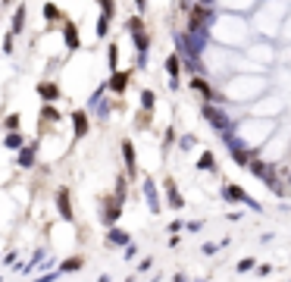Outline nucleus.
<instances>
[{"instance_id":"obj_1","label":"nucleus","mask_w":291,"mask_h":282,"mask_svg":"<svg viewBox=\"0 0 291 282\" xmlns=\"http://www.w3.org/2000/svg\"><path fill=\"white\" fill-rule=\"evenodd\" d=\"M210 19V6H194V10H191V22H188V29H191V31H198V29H204V22H207Z\"/></svg>"},{"instance_id":"obj_9","label":"nucleus","mask_w":291,"mask_h":282,"mask_svg":"<svg viewBox=\"0 0 291 282\" xmlns=\"http://www.w3.org/2000/svg\"><path fill=\"white\" fill-rule=\"evenodd\" d=\"M122 154H125V163H128V173H135V148H132V144H122Z\"/></svg>"},{"instance_id":"obj_5","label":"nucleus","mask_w":291,"mask_h":282,"mask_svg":"<svg viewBox=\"0 0 291 282\" xmlns=\"http://www.w3.org/2000/svg\"><path fill=\"white\" fill-rule=\"evenodd\" d=\"M38 94H41L44 100H57V97H59V88H57V82H41V85H38Z\"/></svg>"},{"instance_id":"obj_18","label":"nucleus","mask_w":291,"mask_h":282,"mask_svg":"<svg viewBox=\"0 0 291 282\" xmlns=\"http://www.w3.org/2000/svg\"><path fill=\"white\" fill-rule=\"evenodd\" d=\"M147 113H150V110H144V113L138 116V129H147V125H150V116Z\"/></svg>"},{"instance_id":"obj_22","label":"nucleus","mask_w":291,"mask_h":282,"mask_svg":"<svg viewBox=\"0 0 291 282\" xmlns=\"http://www.w3.org/2000/svg\"><path fill=\"white\" fill-rule=\"evenodd\" d=\"M116 60H119V54H116V44H113L110 47V66H113V69H116Z\"/></svg>"},{"instance_id":"obj_8","label":"nucleus","mask_w":291,"mask_h":282,"mask_svg":"<svg viewBox=\"0 0 291 282\" xmlns=\"http://www.w3.org/2000/svg\"><path fill=\"white\" fill-rule=\"evenodd\" d=\"M66 44H69L72 50L79 47V29H75V25H66Z\"/></svg>"},{"instance_id":"obj_15","label":"nucleus","mask_w":291,"mask_h":282,"mask_svg":"<svg viewBox=\"0 0 291 282\" xmlns=\"http://www.w3.org/2000/svg\"><path fill=\"white\" fill-rule=\"evenodd\" d=\"M44 16H47V19H59V10L54 3H44Z\"/></svg>"},{"instance_id":"obj_6","label":"nucleus","mask_w":291,"mask_h":282,"mask_svg":"<svg viewBox=\"0 0 291 282\" xmlns=\"http://www.w3.org/2000/svg\"><path fill=\"white\" fill-rule=\"evenodd\" d=\"M110 88H113L116 94H125V88H128V72H113V79H110Z\"/></svg>"},{"instance_id":"obj_2","label":"nucleus","mask_w":291,"mask_h":282,"mask_svg":"<svg viewBox=\"0 0 291 282\" xmlns=\"http://www.w3.org/2000/svg\"><path fill=\"white\" fill-rule=\"evenodd\" d=\"M204 116H207V119H210V123H213V125H216V129H226V125H229V119H226V116H222V113H219V110H216V107H204Z\"/></svg>"},{"instance_id":"obj_7","label":"nucleus","mask_w":291,"mask_h":282,"mask_svg":"<svg viewBox=\"0 0 291 282\" xmlns=\"http://www.w3.org/2000/svg\"><path fill=\"white\" fill-rule=\"evenodd\" d=\"M191 88L198 91V94H204V97H216V94H213V88H210V82H204V79H194Z\"/></svg>"},{"instance_id":"obj_21","label":"nucleus","mask_w":291,"mask_h":282,"mask_svg":"<svg viewBox=\"0 0 291 282\" xmlns=\"http://www.w3.org/2000/svg\"><path fill=\"white\" fill-rule=\"evenodd\" d=\"M6 144H10V148H19V144H22V135H10Z\"/></svg>"},{"instance_id":"obj_13","label":"nucleus","mask_w":291,"mask_h":282,"mask_svg":"<svg viewBox=\"0 0 291 282\" xmlns=\"http://www.w3.org/2000/svg\"><path fill=\"white\" fill-rule=\"evenodd\" d=\"M226 194H229L232 201H244V191H241L238 185H229V188H226Z\"/></svg>"},{"instance_id":"obj_4","label":"nucleus","mask_w":291,"mask_h":282,"mask_svg":"<svg viewBox=\"0 0 291 282\" xmlns=\"http://www.w3.org/2000/svg\"><path fill=\"white\" fill-rule=\"evenodd\" d=\"M57 204H59V213H63V219H72V207H69V191H66V188H59V194H57Z\"/></svg>"},{"instance_id":"obj_11","label":"nucleus","mask_w":291,"mask_h":282,"mask_svg":"<svg viewBox=\"0 0 291 282\" xmlns=\"http://www.w3.org/2000/svg\"><path fill=\"white\" fill-rule=\"evenodd\" d=\"M178 69H182V60L173 54V57L166 60V72H169V75H178Z\"/></svg>"},{"instance_id":"obj_14","label":"nucleus","mask_w":291,"mask_h":282,"mask_svg":"<svg viewBox=\"0 0 291 282\" xmlns=\"http://www.w3.org/2000/svg\"><path fill=\"white\" fill-rule=\"evenodd\" d=\"M141 104H144V110H153V104H157L153 91H144V94H141Z\"/></svg>"},{"instance_id":"obj_19","label":"nucleus","mask_w":291,"mask_h":282,"mask_svg":"<svg viewBox=\"0 0 291 282\" xmlns=\"http://www.w3.org/2000/svg\"><path fill=\"white\" fill-rule=\"evenodd\" d=\"M41 116H44V119H59V113L54 107H44V110H41Z\"/></svg>"},{"instance_id":"obj_3","label":"nucleus","mask_w":291,"mask_h":282,"mask_svg":"<svg viewBox=\"0 0 291 282\" xmlns=\"http://www.w3.org/2000/svg\"><path fill=\"white\" fill-rule=\"evenodd\" d=\"M72 125H75V135H79V138L88 135V116H85L82 110H75V113H72Z\"/></svg>"},{"instance_id":"obj_10","label":"nucleus","mask_w":291,"mask_h":282,"mask_svg":"<svg viewBox=\"0 0 291 282\" xmlns=\"http://www.w3.org/2000/svg\"><path fill=\"white\" fill-rule=\"evenodd\" d=\"M166 188H169V191H166V194H169V204H173V207H182V194L175 191V185L166 182Z\"/></svg>"},{"instance_id":"obj_17","label":"nucleus","mask_w":291,"mask_h":282,"mask_svg":"<svg viewBox=\"0 0 291 282\" xmlns=\"http://www.w3.org/2000/svg\"><path fill=\"white\" fill-rule=\"evenodd\" d=\"M79 267H82V257H69L63 263V270H79Z\"/></svg>"},{"instance_id":"obj_12","label":"nucleus","mask_w":291,"mask_h":282,"mask_svg":"<svg viewBox=\"0 0 291 282\" xmlns=\"http://www.w3.org/2000/svg\"><path fill=\"white\" fill-rule=\"evenodd\" d=\"M198 166H201V169H213V166H216V163H213V154H210V151L201 154V163H198Z\"/></svg>"},{"instance_id":"obj_16","label":"nucleus","mask_w":291,"mask_h":282,"mask_svg":"<svg viewBox=\"0 0 291 282\" xmlns=\"http://www.w3.org/2000/svg\"><path fill=\"white\" fill-rule=\"evenodd\" d=\"M31 157H35L31 151H22V154H19V166H31Z\"/></svg>"},{"instance_id":"obj_20","label":"nucleus","mask_w":291,"mask_h":282,"mask_svg":"<svg viewBox=\"0 0 291 282\" xmlns=\"http://www.w3.org/2000/svg\"><path fill=\"white\" fill-rule=\"evenodd\" d=\"M125 238H128V235H122V232H113V235H110V242H113V245H125Z\"/></svg>"}]
</instances>
